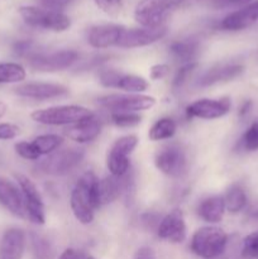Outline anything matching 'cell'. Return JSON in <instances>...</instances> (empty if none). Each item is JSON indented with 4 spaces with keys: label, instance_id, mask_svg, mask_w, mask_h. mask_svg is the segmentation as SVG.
I'll list each match as a JSON object with an SVG mask.
<instances>
[{
    "label": "cell",
    "instance_id": "cell-20",
    "mask_svg": "<svg viewBox=\"0 0 258 259\" xmlns=\"http://www.w3.org/2000/svg\"><path fill=\"white\" fill-rule=\"evenodd\" d=\"M244 71V67L239 63H223V65H218L215 67L207 70L204 75L200 77L199 86L206 88V86L217 85V83L228 82L238 76H240Z\"/></svg>",
    "mask_w": 258,
    "mask_h": 259
},
{
    "label": "cell",
    "instance_id": "cell-28",
    "mask_svg": "<svg viewBox=\"0 0 258 259\" xmlns=\"http://www.w3.org/2000/svg\"><path fill=\"white\" fill-rule=\"evenodd\" d=\"M63 143V138L57 134H42L33 139L32 144L39 156H50Z\"/></svg>",
    "mask_w": 258,
    "mask_h": 259
},
{
    "label": "cell",
    "instance_id": "cell-6",
    "mask_svg": "<svg viewBox=\"0 0 258 259\" xmlns=\"http://www.w3.org/2000/svg\"><path fill=\"white\" fill-rule=\"evenodd\" d=\"M99 105L111 113H139L156 105V99L142 94H110L101 96Z\"/></svg>",
    "mask_w": 258,
    "mask_h": 259
},
{
    "label": "cell",
    "instance_id": "cell-44",
    "mask_svg": "<svg viewBox=\"0 0 258 259\" xmlns=\"http://www.w3.org/2000/svg\"><path fill=\"white\" fill-rule=\"evenodd\" d=\"M250 106H252V101H245V103L243 104L242 108H240V110H239V115H240V116L245 115V114H247L248 111L250 110Z\"/></svg>",
    "mask_w": 258,
    "mask_h": 259
},
{
    "label": "cell",
    "instance_id": "cell-47",
    "mask_svg": "<svg viewBox=\"0 0 258 259\" xmlns=\"http://www.w3.org/2000/svg\"><path fill=\"white\" fill-rule=\"evenodd\" d=\"M85 259H96V258H94V257H86Z\"/></svg>",
    "mask_w": 258,
    "mask_h": 259
},
{
    "label": "cell",
    "instance_id": "cell-35",
    "mask_svg": "<svg viewBox=\"0 0 258 259\" xmlns=\"http://www.w3.org/2000/svg\"><path fill=\"white\" fill-rule=\"evenodd\" d=\"M96 7L109 17H118L121 12L123 0H94Z\"/></svg>",
    "mask_w": 258,
    "mask_h": 259
},
{
    "label": "cell",
    "instance_id": "cell-32",
    "mask_svg": "<svg viewBox=\"0 0 258 259\" xmlns=\"http://www.w3.org/2000/svg\"><path fill=\"white\" fill-rule=\"evenodd\" d=\"M242 257L245 259H258V232L247 235L242 244Z\"/></svg>",
    "mask_w": 258,
    "mask_h": 259
},
{
    "label": "cell",
    "instance_id": "cell-2",
    "mask_svg": "<svg viewBox=\"0 0 258 259\" xmlns=\"http://www.w3.org/2000/svg\"><path fill=\"white\" fill-rule=\"evenodd\" d=\"M185 2L186 0H141L134 9V19L142 27H161Z\"/></svg>",
    "mask_w": 258,
    "mask_h": 259
},
{
    "label": "cell",
    "instance_id": "cell-22",
    "mask_svg": "<svg viewBox=\"0 0 258 259\" xmlns=\"http://www.w3.org/2000/svg\"><path fill=\"white\" fill-rule=\"evenodd\" d=\"M121 194L120 179L114 176L104 177L96 182L95 186V201L96 206L101 207L115 201Z\"/></svg>",
    "mask_w": 258,
    "mask_h": 259
},
{
    "label": "cell",
    "instance_id": "cell-29",
    "mask_svg": "<svg viewBox=\"0 0 258 259\" xmlns=\"http://www.w3.org/2000/svg\"><path fill=\"white\" fill-rule=\"evenodd\" d=\"M149 83L144 77L133 73H121L116 89L125 91L128 94H141L148 89Z\"/></svg>",
    "mask_w": 258,
    "mask_h": 259
},
{
    "label": "cell",
    "instance_id": "cell-46",
    "mask_svg": "<svg viewBox=\"0 0 258 259\" xmlns=\"http://www.w3.org/2000/svg\"><path fill=\"white\" fill-rule=\"evenodd\" d=\"M252 218H253V219H254V220H258V209H257V210H254V211H253Z\"/></svg>",
    "mask_w": 258,
    "mask_h": 259
},
{
    "label": "cell",
    "instance_id": "cell-34",
    "mask_svg": "<svg viewBox=\"0 0 258 259\" xmlns=\"http://www.w3.org/2000/svg\"><path fill=\"white\" fill-rule=\"evenodd\" d=\"M14 149L18 156L27 159V161H37L40 157L38 152L35 151L34 147H33L32 142H18V143L14 144Z\"/></svg>",
    "mask_w": 258,
    "mask_h": 259
},
{
    "label": "cell",
    "instance_id": "cell-24",
    "mask_svg": "<svg viewBox=\"0 0 258 259\" xmlns=\"http://www.w3.org/2000/svg\"><path fill=\"white\" fill-rule=\"evenodd\" d=\"M168 50L175 60L181 62L182 65H187L195 62V58L200 52V43L195 38H185L172 42Z\"/></svg>",
    "mask_w": 258,
    "mask_h": 259
},
{
    "label": "cell",
    "instance_id": "cell-38",
    "mask_svg": "<svg viewBox=\"0 0 258 259\" xmlns=\"http://www.w3.org/2000/svg\"><path fill=\"white\" fill-rule=\"evenodd\" d=\"M120 71H116V70H105L103 72H100L99 75V81L103 86L105 88H115L118 86L119 82V78L121 76Z\"/></svg>",
    "mask_w": 258,
    "mask_h": 259
},
{
    "label": "cell",
    "instance_id": "cell-37",
    "mask_svg": "<svg viewBox=\"0 0 258 259\" xmlns=\"http://www.w3.org/2000/svg\"><path fill=\"white\" fill-rule=\"evenodd\" d=\"M212 9H229V8H242L254 0H201Z\"/></svg>",
    "mask_w": 258,
    "mask_h": 259
},
{
    "label": "cell",
    "instance_id": "cell-33",
    "mask_svg": "<svg viewBox=\"0 0 258 259\" xmlns=\"http://www.w3.org/2000/svg\"><path fill=\"white\" fill-rule=\"evenodd\" d=\"M242 146L245 151H257L258 149V121L253 123L245 131L242 138Z\"/></svg>",
    "mask_w": 258,
    "mask_h": 259
},
{
    "label": "cell",
    "instance_id": "cell-17",
    "mask_svg": "<svg viewBox=\"0 0 258 259\" xmlns=\"http://www.w3.org/2000/svg\"><path fill=\"white\" fill-rule=\"evenodd\" d=\"M125 27L119 24H99L90 28L88 34V42L93 48H104L118 46L119 39Z\"/></svg>",
    "mask_w": 258,
    "mask_h": 259
},
{
    "label": "cell",
    "instance_id": "cell-45",
    "mask_svg": "<svg viewBox=\"0 0 258 259\" xmlns=\"http://www.w3.org/2000/svg\"><path fill=\"white\" fill-rule=\"evenodd\" d=\"M8 110H9V106H8V104L5 103V101L0 100V119L4 118V116L7 115Z\"/></svg>",
    "mask_w": 258,
    "mask_h": 259
},
{
    "label": "cell",
    "instance_id": "cell-13",
    "mask_svg": "<svg viewBox=\"0 0 258 259\" xmlns=\"http://www.w3.org/2000/svg\"><path fill=\"white\" fill-rule=\"evenodd\" d=\"M232 108L229 98L200 99L187 105L186 114L189 118H199L205 120L219 119L227 115Z\"/></svg>",
    "mask_w": 258,
    "mask_h": 259
},
{
    "label": "cell",
    "instance_id": "cell-19",
    "mask_svg": "<svg viewBox=\"0 0 258 259\" xmlns=\"http://www.w3.org/2000/svg\"><path fill=\"white\" fill-rule=\"evenodd\" d=\"M25 244V233L19 228H9L0 238V259H22Z\"/></svg>",
    "mask_w": 258,
    "mask_h": 259
},
{
    "label": "cell",
    "instance_id": "cell-16",
    "mask_svg": "<svg viewBox=\"0 0 258 259\" xmlns=\"http://www.w3.org/2000/svg\"><path fill=\"white\" fill-rule=\"evenodd\" d=\"M258 22V0L244 5L240 9L228 14L220 22V28L229 32L243 30L245 28L252 27Z\"/></svg>",
    "mask_w": 258,
    "mask_h": 259
},
{
    "label": "cell",
    "instance_id": "cell-3",
    "mask_svg": "<svg viewBox=\"0 0 258 259\" xmlns=\"http://www.w3.org/2000/svg\"><path fill=\"white\" fill-rule=\"evenodd\" d=\"M228 234L219 227H202L191 238V250L202 259H215L227 249Z\"/></svg>",
    "mask_w": 258,
    "mask_h": 259
},
{
    "label": "cell",
    "instance_id": "cell-18",
    "mask_svg": "<svg viewBox=\"0 0 258 259\" xmlns=\"http://www.w3.org/2000/svg\"><path fill=\"white\" fill-rule=\"evenodd\" d=\"M0 205L14 217L25 218L22 192L14 182L5 177H0Z\"/></svg>",
    "mask_w": 258,
    "mask_h": 259
},
{
    "label": "cell",
    "instance_id": "cell-4",
    "mask_svg": "<svg viewBox=\"0 0 258 259\" xmlns=\"http://www.w3.org/2000/svg\"><path fill=\"white\" fill-rule=\"evenodd\" d=\"M91 116H94L93 111L81 105L52 106L30 113L32 120L43 125H72Z\"/></svg>",
    "mask_w": 258,
    "mask_h": 259
},
{
    "label": "cell",
    "instance_id": "cell-11",
    "mask_svg": "<svg viewBox=\"0 0 258 259\" xmlns=\"http://www.w3.org/2000/svg\"><path fill=\"white\" fill-rule=\"evenodd\" d=\"M78 60L73 50H63L51 53H34L28 58L29 66L38 72H58L70 68Z\"/></svg>",
    "mask_w": 258,
    "mask_h": 259
},
{
    "label": "cell",
    "instance_id": "cell-43",
    "mask_svg": "<svg viewBox=\"0 0 258 259\" xmlns=\"http://www.w3.org/2000/svg\"><path fill=\"white\" fill-rule=\"evenodd\" d=\"M58 259H85V258H83L77 250L71 249L70 248V249H66L65 252L60 255V258Z\"/></svg>",
    "mask_w": 258,
    "mask_h": 259
},
{
    "label": "cell",
    "instance_id": "cell-26",
    "mask_svg": "<svg viewBox=\"0 0 258 259\" xmlns=\"http://www.w3.org/2000/svg\"><path fill=\"white\" fill-rule=\"evenodd\" d=\"M177 131L176 121L172 118H161L151 126L148 132V138L152 142L164 141L175 136Z\"/></svg>",
    "mask_w": 258,
    "mask_h": 259
},
{
    "label": "cell",
    "instance_id": "cell-27",
    "mask_svg": "<svg viewBox=\"0 0 258 259\" xmlns=\"http://www.w3.org/2000/svg\"><path fill=\"white\" fill-rule=\"evenodd\" d=\"M27 77L25 68L17 62H0V83H19Z\"/></svg>",
    "mask_w": 258,
    "mask_h": 259
},
{
    "label": "cell",
    "instance_id": "cell-39",
    "mask_svg": "<svg viewBox=\"0 0 258 259\" xmlns=\"http://www.w3.org/2000/svg\"><path fill=\"white\" fill-rule=\"evenodd\" d=\"M19 126L13 123H0V141H10L17 138L19 134Z\"/></svg>",
    "mask_w": 258,
    "mask_h": 259
},
{
    "label": "cell",
    "instance_id": "cell-42",
    "mask_svg": "<svg viewBox=\"0 0 258 259\" xmlns=\"http://www.w3.org/2000/svg\"><path fill=\"white\" fill-rule=\"evenodd\" d=\"M134 259H154V253L151 248L142 247L137 250Z\"/></svg>",
    "mask_w": 258,
    "mask_h": 259
},
{
    "label": "cell",
    "instance_id": "cell-15",
    "mask_svg": "<svg viewBox=\"0 0 258 259\" xmlns=\"http://www.w3.org/2000/svg\"><path fill=\"white\" fill-rule=\"evenodd\" d=\"M15 95L33 100H50L62 98L68 94L65 85L55 82H25L14 89Z\"/></svg>",
    "mask_w": 258,
    "mask_h": 259
},
{
    "label": "cell",
    "instance_id": "cell-12",
    "mask_svg": "<svg viewBox=\"0 0 258 259\" xmlns=\"http://www.w3.org/2000/svg\"><path fill=\"white\" fill-rule=\"evenodd\" d=\"M167 29L166 25L154 28H131V29H124L120 39H119L118 47L120 48H139L146 47V46L153 45L158 42L162 38L166 37Z\"/></svg>",
    "mask_w": 258,
    "mask_h": 259
},
{
    "label": "cell",
    "instance_id": "cell-21",
    "mask_svg": "<svg viewBox=\"0 0 258 259\" xmlns=\"http://www.w3.org/2000/svg\"><path fill=\"white\" fill-rule=\"evenodd\" d=\"M101 132V124L100 121L96 119V116H91V118L83 119V120L78 121V123L72 124L70 128L66 131V137L71 141L76 142V143H90V142L95 141L99 137Z\"/></svg>",
    "mask_w": 258,
    "mask_h": 259
},
{
    "label": "cell",
    "instance_id": "cell-14",
    "mask_svg": "<svg viewBox=\"0 0 258 259\" xmlns=\"http://www.w3.org/2000/svg\"><path fill=\"white\" fill-rule=\"evenodd\" d=\"M157 234L161 239L172 244H180L186 239V223L184 212L180 209H174L164 215L157 228Z\"/></svg>",
    "mask_w": 258,
    "mask_h": 259
},
{
    "label": "cell",
    "instance_id": "cell-9",
    "mask_svg": "<svg viewBox=\"0 0 258 259\" xmlns=\"http://www.w3.org/2000/svg\"><path fill=\"white\" fill-rule=\"evenodd\" d=\"M154 164L157 169L166 176L179 179L186 172V153L179 144H168L157 151L154 156Z\"/></svg>",
    "mask_w": 258,
    "mask_h": 259
},
{
    "label": "cell",
    "instance_id": "cell-40",
    "mask_svg": "<svg viewBox=\"0 0 258 259\" xmlns=\"http://www.w3.org/2000/svg\"><path fill=\"white\" fill-rule=\"evenodd\" d=\"M169 72V66L166 63H158L151 67V72H149V77L154 81L162 80L166 77Z\"/></svg>",
    "mask_w": 258,
    "mask_h": 259
},
{
    "label": "cell",
    "instance_id": "cell-7",
    "mask_svg": "<svg viewBox=\"0 0 258 259\" xmlns=\"http://www.w3.org/2000/svg\"><path fill=\"white\" fill-rule=\"evenodd\" d=\"M137 146H138V138L134 134L120 137L114 142L106 157V167L111 176L120 179L131 171L129 156L133 153Z\"/></svg>",
    "mask_w": 258,
    "mask_h": 259
},
{
    "label": "cell",
    "instance_id": "cell-10",
    "mask_svg": "<svg viewBox=\"0 0 258 259\" xmlns=\"http://www.w3.org/2000/svg\"><path fill=\"white\" fill-rule=\"evenodd\" d=\"M83 156H85L83 149H58V151L50 154V156L39 164V168L47 175L63 176V175L70 174L73 168H76V167L80 164V162L82 161Z\"/></svg>",
    "mask_w": 258,
    "mask_h": 259
},
{
    "label": "cell",
    "instance_id": "cell-30",
    "mask_svg": "<svg viewBox=\"0 0 258 259\" xmlns=\"http://www.w3.org/2000/svg\"><path fill=\"white\" fill-rule=\"evenodd\" d=\"M33 254L35 259H53L55 258V249L50 240L43 235L32 233L30 234Z\"/></svg>",
    "mask_w": 258,
    "mask_h": 259
},
{
    "label": "cell",
    "instance_id": "cell-23",
    "mask_svg": "<svg viewBox=\"0 0 258 259\" xmlns=\"http://www.w3.org/2000/svg\"><path fill=\"white\" fill-rule=\"evenodd\" d=\"M224 196L212 195L202 200L197 206V215L209 224H218L222 222L225 212Z\"/></svg>",
    "mask_w": 258,
    "mask_h": 259
},
{
    "label": "cell",
    "instance_id": "cell-1",
    "mask_svg": "<svg viewBox=\"0 0 258 259\" xmlns=\"http://www.w3.org/2000/svg\"><path fill=\"white\" fill-rule=\"evenodd\" d=\"M98 177L93 171H88L77 180L71 191L70 206L73 217L80 224L89 225L95 219V186Z\"/></svg>",
    "mask_w": 258,
    "mask_h": 259
},
{
    "label": "cell",
    "instance_id": "cell-5",
    "mask_svg": "<svg viewBox=\"0 0 258 259\" xmlns=\"http://www.w3.org/2000/svg\"><path fill=\"white\" fill-rule=\"evenodd\" d=\"M18 13L25 24L38 29L60 33L67 30L71 25L70 18L63 12H53L45 8L24 5L18 9Z\"/></svg>",
    "mask_w": 258,
    "mask_h": 259
},
{
    "label": "cell",
    "instance_id": "cell-8",
    "mask_svg": "<svg viewBox=\"0 0 258 259\" xmlns=\"http://www.w3.org/2000/svg\"><path fill=\"white\" fill-rule=\"evenodd\" d=\"M15 181L22 192L23 202H24L25 218L35 225H43L46 223V210L40 192L38 191L34 182L25 175L15 174Z\"/></svg>",
    "mask_w": 258,
    "mask_h": 259
},
{
    "label": "cell",
    "instance_id": "cell-25",
    "mask_svg": "<svg viewBox=\"0 0 258 259\" xmlns=\"http://www.w3.org/2000/svg\"><path fill=\"white\" fill-rule=\"evenodd\" d=\"M247 194L240 185L234 184L227 190L224 195L225 209L232 214L240 212L247 205Z\"/></svg>",
    "mask_w": 258,
    "mask_h": 259
},
{
    "label": "cell",
    "instance_id": "cell-36",
    "mask_svg": "<svg viewBox=\"0 0 258 259\" xmlns=\"http://www.w3.org/2000/svg\"><path fill=\"white\" fill-rule=\"evenodd\" d=\"M196 62L182 65V67L179 68V71H177L176 75H175L174 81H172V88H174L175 90L182 88V85H184V83L189 80L190 76L192 75V72H194V70L196 68Z\"/></svg>",
    "mask_w": 258,
    "mask_h": 259
},
{
    "label": "cell",
    "instance_id": "cell-41",
    "mask_svg": "<svg viewBox=\"0 0 258 259\" xmlns=\"http://www.w3.org/2000/svg\"><path fill=\"white\" fill-rule=\"evenodd\" d=\"M71 3V0H40V4L45 9L53 12H62Z\"/></svg>",
    "mask_w": 258,
    "mask_h": 259
},
{
    "label": "cell",
    "instance_id": "cell-31",
    "mask_svg": "<svg viewBox=\"0 0 258 259\" xmlns=\"http://www.w3.org/2000/svg\"><path fill=\"white\" fill-rule=\"evenodd\" d=\"M111 121L119 128H132L142 121L138 113H111Z\"/></svg>",
    "mask_w": 258,
    "mask_h": 259
}]
</instances>
